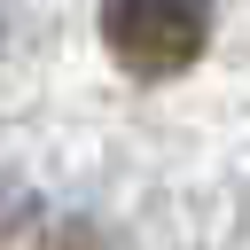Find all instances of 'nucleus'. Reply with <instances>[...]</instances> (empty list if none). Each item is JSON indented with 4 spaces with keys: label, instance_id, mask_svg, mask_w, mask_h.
<instances>
[{
    "label": "nucleus",
    "instance_id": "1",
    "mask_svg": "<svg viewBox=\"0 0 250 250\" xmlns=\"http://www.w3.org/2000/svg\"><path fill=\"white\" fill-rule=\"evenodd\" d=\"M102 47L133 78H180L211 47V0H102Z\"/></svg>",
    "mask_w": 250,
    "mask_h": 250
}]
</instances>
